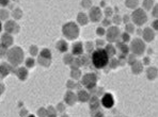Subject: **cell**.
Wrapping results in <instances>:
<instances>
[{"label":"cell","instance_id":"1","mask_svg":"<svg viewBox=\"0 0 158 117\" xmlns=\"http://www.w3.org/2000/svg\"><path fill=\"white\" fill-rule=\"evenodd\" d=\"M91 62L94 65V67L98 68H104L108 65L109 63V56L107 54L105 49H102V48H98L95 51L92 52V57H91Z\"/></svg>","mask_w":158,"mask_h":117},{"label":"cell","instance_id":"2","mask_svg":"<svg viewBox=\"0 0 158 117\" xmlns=\"http://www.w3.org/2000/svg\"><path fill=\"white\" fill-rule=\"evenodd\" d=\"M63 33L69 40H75L79 35V28L75 22H67L63 26Z\"/></svg>","mask_w":158,"mask_h":117},{"label":"cell","instance_id":"3","mask_svg":"<svg viewBox=\"0 0 158 117\" xmlns=\"http://www.w3.org/2000/svg\"><path fill=\"white\" fill-rule=\"evenodd\" d=\"M132 20H134L138 26H141V25L146 22L148 16H146V14L144 13V11L141 10V9H138V10H136L132 13Z\"/></svg>","mask_w":158,"mask_h":117},{"label":"cell","instance_id":"4","mask_svg":"<svg viewBox=\"0 0 158 117\" xmlns=\"http://www.w3.org/2000/svg\"><path fill=\"white\" fill-rule=\"evenodd\" d=\"M131 49L132 50L135 54H142L144 52V49H145V45L140 38H136L131 42Z\"/></svg>","mask_w":158,"mask_h":117},{"label":"cell","instance_id":"5","mask_svg":"<svg viewBox=\"0 0 158 117\" xmlns=\"http://www.w3.org/2000/svg\"><path fill=\"white\" fill-rule=\"evenodd\" d=\"M82 83L88 88H92L93 86H95V83H96V77L93 73H88L83 77Z\"/></svg>","mask_w":158,"mask_h":117},{"label":"cell","instance_id":"6","mask_svg":"<svg viewBox=\"0 0 158 117\" xmlns=\"http://www.w3.org/2000/svg\"><path fill=\"white\" fill-rule=\"evenodd\" d=\"M102 104L106 107V109H110L114 105V98L111 94H106L103 98H102Z\"/></svg>","mask_w":158,"mask_h":117},{"label":"cell","instance_id":"7","mask_svg":"<svg viewBox=\"0 0 158 117\" xmlns=\"http://www.w3.org/2000/svg\"><path fill=\"white\" fill-rule=\"evenodd\" d=\"M118 33H120V31H118V28L111 27L108 31V34H107V38H108V41H110V42H113V41H115L118 38Z\"/></svg>","mask_w":158,"mask_h":117},{"label":"cell","instance_id":"8","mask_svg":"<svg viewBox=\"0 0 158 117\" xmlns=\"http://www.w3.org/2000/svg\"><path fill=\"white\" fill-rule=\"evenodd\" d=\"M101 16H102L101 10L97 6H94L93 9H91V11H90V17H91L93 21H98L101 19Z\"/></svg>","mask_w":158,"mask_h":117},{"label":"cell","instance_id":"9","mask_svg":"<svg viewBox=\"0 0 158 117\" xmlns=\"http://www.w3.org/2000/svg\"><path fill=\"white\" fill-rule=\"evenodd\" d=\"M83 52V45L82 43H76L73 45V53L76 56H79Z\"/></svg>","mask_w":158,"mask_h":117},{"label":"cell","instance_id":"10","mask_svg":"<svg viewBox=\"0 0 158 117\" xmlns=\"http://www.w3.org/2000/svg\"><path fill=\"white\" fill-rule=\"evenodd\" d=\"M76 100V97H75V95H74L72 92H67V94H66V96H65V101L69 103V104H73L74 101Z\"/></svg>","mask_w":158,"mask_h":117},{"label":"cell","instance_id":"11","mask_svg":"<svg viewBox=\"0 0 158 117\" xmlns=\"http://www.w3.org/2000/svg\"><path fill=\"white\" fill-rule=\"evenodd\" d=\"M67 47H69V46H67V43L64 42V41H59V42H58V44H57V48L61 52L67 51Z\"/></svg>","mask_w":158,"mask_h":117},{"label":"cell","instance_id":"12","mask_svg":"<svg viewBox=\"0 0 158 117\" xmlns=\"http://www.w3.org/2000/svg\"><path fill=\"white\" fill-rule=\"evenodd\" d=\"M143 35H144V38L146 41H151L152 38H154V33L151 29H145L144 32H143Z\"/></svg>","mask_w":158,"mask_h":117},{"label":"cell","instance_id":"13","mask_svg":"<svg viewBox=\"0 0 158 117\" xmlns=\"http://www.w3.org/2000/svg\"><path fill=\"white\" fill-rule=\"evenodd\" d=\"M78 97H79V100H80L81 102H85V101H87V100L89 99V95H88V93H85V92H83V91L79 92Z\"/></svg>","mask_w":158,"mask_h":117},{"label":"cell","instance_id":"14","mask_svg":"<svg viewBox=\"0 0 158 117\" xmlns=\"http://www.w3.org/2000/svg\"><path fill=\"white\" fill-rule=\"evenodd\" d=\"M148 79H151V80L155 79V78H156V76H157V69L155 67L150 68V69H148Z\"/></svg>","mask_w":158,"mask_h":117},{"label":"cell","instance_id":"15","mask_svg":"<svg viewBox=\"0 0 158 117\" xmlns=\"http://www.w3.org/2000/svg\"><path fill=\"white\" fill-rule=\"evenodd\" d=\"M132 72H136V73H139L142 72V65H141L139 62H136V63H134V65H132Z\"/></svg>","mask_w":158,"mask_h":117},{"label":"cell","instance_id":"16","mask_svg":"<svg viewBox=\"0 0 158 117\" xmlns=\"http://www.w3.org/2000/svg\"><path fill=\"white\" fill-rule=\"evenodd\" d=\"M78 21L80 22L81 25H87L88 22V18L85 14H83V13H79L78 14Z\"/></svg>","mask_w":158,"mask_h":117},{"label":"cell","instance_id":"17","mask_svg":"<svg viewBox=\"0 0 158 117\" xmlns=\"http://www.w3.org/2000/svg\"><path fill=\"white\" fill-rule=\"evenodd\" d=\"M41 58L49 60L50 58H52V53H50V51L48 49H44L43 51H42V53H41Z\"/></svg>","mask_w":158,"mask_h":117},{"label":"cell","instance_id":"18","mask_svg":"<svg viewBox=\"0 0 158 117\" xmlns=\"http://www.w3.org/2000/svg\"><path fill=\"white\" fill-rule=\"evenodd\" d=\"M106 52H107V54L108 56H113V54L115 53V50H114V47L113 46H111V45H108L106 47Z\"/></svg>","mask_w":158,"mask_h":117},{"label":"cell","instance_id":"19","mask_svg":"<svg viewBox=\"0 0 158 117\" xmlns=\"http://www.w3.org/2000/svg\"><path fill=\"white\" fill-rule=\"evenodd\" d=\"M138 3V0H126V6H128L129 8H135Z\"/></svg>","mask_w":158,"mask_h":117},{"label":"cell","instance_id":"20","mask_svg":"<svg viewBox=\"0 0 158 117\" xmlns=\"http://www.w3.org/2000/svg\"><path fill=\"white\" fill-rule=\"evenodd\" d=\"M19 78L22 80H24V79H26V78H27V72L24 69V68H20V69H19Z\"/></svg>","mask_w":158,"mask_h":117},{"label":"cell","instance_id":"21","mask_svg":"<svg viewBox=\"0 0 158 117\" xmlns=\"http://www.w3.org/2000/svg\"><path fill=\"white\" fill-rule=\"evenodd\" d=\"M143 6H144L145 9H151V6H153V0H144V2H143Z\"/></svg>","mask_w":158,"mask_h":117},{"label":"cell","instance_id":"22","mask_svg":"<svg viewBox=\"0 0 158 117\" xmlns=\"http://www.w3.org/2000/svg\"><path fill=\"white\" fill-rule=\"evenodd\" d=\"M97 34H98V35H104V34H105V30L103 28H98L97 29Z\"/></svg>","mask_w":158,"mask_h":117},{"label":"cell","instance_id":"23","mask_svg":"<svg viewBox=\"0 0 158 117\" xmlns=\"http://www.w3.org/2000/svg\"><path fill=\"white\" fill-rule=\"evenodd\" d=\"M129 40V35L127 33H124L123 34V41H124V42H127V41Z\"/></svg>","mask_w":158,"mask_h":117},{"label":"cell","instance_id":"24","mask_svg":"<svg viewBox=\"0 0 158 117\" xmlns=\"http://www.w3.org/2000/svg\"><path fill=\"white\" fill-rule=\"evenodd\" d=\"M64 59H65L64 61H65V62H69V63L72 61V57H71V56H65V57H64Z\"/></svg>","mask_w":158,"mask_h":117},{"label":"cell","instance_id":"25","mask_svg":"<svg viewBox=\"0 0 158 117\" xmlns=\"http://www.w3.org/2000/svg\"><path fill=\"white\" fill-rule=\"evenodd\" d=\"M9 2V0H0V4H2V6H6Z\"/></svg>","mask_w":158,"mask_h":117},{"label":"cell","instance_id":"26","mask_svg":"<svg viewBox=\"0 0 158 117\" xmlns=\"http://www.w3.org/2000/svg\"><path fill=\"white\" fill-rule=\"evenodd\" d=\"M31 53H32V54H35V53H36V48H35V47H34V48H33V47H31Z\"/></svg>","mask_w":158,"mask_h":117},{"label":"cell","instance_id":"27","mask_svg":"<svg viewBox=\"0 0 158 117\" xmlns=\"http://www.w3.org/2000/svg\"><path fill=\"white\" fill-rule=\"evenodd\" d=\"M27 64H28V66H30V65H33V64H34L33 60H30V61H28V62H27Z\"/></svg>","mask_w":158,"mask_h":117},{"label":"cell","instance_id":"28","mask_svg":"<svg viewBox=\"0 0 158 117\" xmlns=\"http://www.w3.org/2000/svg\"><path fill=\"white\" fill-rule=\"evenodd\" d=\"M97 45H104V42H103V41H97Z\"/></svg>","mask_w":158,"mask_h":117},{"label":"cell","instance_id":"29","mask_svg":"<svg viewBox=\"0 0 158 117\" xmlns=\"http://www.w3.org/2000/svg\"><path fill=\"white\" fill-rule=\"evenodd\" d=\"M1 30H2V25H1V22H0V32H1Z\"/></svg>","mask_w":158,"mask_h":117},{"label":"cell","instance_id":"30","mask_svg":"<svg viewBox=\"0 0 158 117\" xmlns=\"http://www.w3.org/2000/svg\"><path fill=\"white\" fill-rule=\"evenodd\" d=\"M29 117H34V116H32V115H30V116H29Z\"/></svg>","mask_w":158,"mask_h":117}]
</instances>
